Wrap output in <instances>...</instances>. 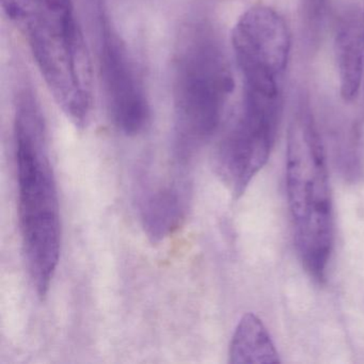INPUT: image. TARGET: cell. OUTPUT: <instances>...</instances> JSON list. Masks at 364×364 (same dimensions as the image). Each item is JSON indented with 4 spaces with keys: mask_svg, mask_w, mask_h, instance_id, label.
Wrapping results in <instances>:
<instances>
[{
    "mask_svg": "<svg viewBox=\"0 0 364 364\" xmlns=\"http://www.w3.org/2000/svg\"><path fill=\"white\" fill-rule=\"evenodd\" d=\"M97 28L100 74L112 122L125 136L140 135L150 127V103L105 0H97Z\"/></svg>",
    "mask_w": 364,
    "mask_h": 364,
    "instance_id": "6",
    "label": "cell"
},
{
    "mask_svg": "<svg viewBox=\"0 0 364 364\" xmlns=\"http://www.w3.org/2000/svg\"><path fill=\"white\" fill-rule=\"evenodd\" d=\"M282 93L244 89L237 116L217 149L215 170L234 198L244 195L269 159L282 116Z\"/></svg>",
    "mask_w": 364,
    "mask_h": 364,
    "instance_id": "5",
    "label": "cell"
},
{
    "mask_svg": "<svg viewBox=\"0 0 364 364\" xmlns=\"http://www.w3.org/2000/svg\"><path fill=\"white\" fill-rule=\"evenodd\" d=\"M231 363H279L278 351L269 332L257 315L247 313L232 336L229 350Z\"/></svg>",
    "mask_w": 364,
    "mask_h": 364,
    "instance_id": "10",
    "label": "cell"
},
{
    "mask_svg": "<svg viewBox=\"0 0 364 364\" xmlns=\"http://www.w3.org/2000/svg\"><path fill=\"white\" fill-rule=\"evenodd\" d=\"M28 43L57 105L84 129L93 107L92 71L71 0H1Z\"/></svg>",
    "mask_w": 364,
    "mask_h": 364,
    "instance_id": "2",
    "label": "cell"
},
{
    "mask_svg": "<svg viewBox=\"0 0 364 364\" xmlns=\"http://www.w3.org/2000/svg\"><path fill=\"white\" fill-rule=\"evenodd\" d=\"M234 82L225 50L210 23L183 27L173 58L174 153L187 164L220 127Z\"/></svg>",
    "mask_w": 364,
    "mask_h": 364,
    "instance_id": "3",
    "label": "cell"
},
{
    "mask_svg": "<svg viewBox=\"0 0 364 364\" xmlns=\"http://www.w3.org/2000/svg\"><path fill=\"white\" fill-rule=\"evenodd\" d=\"M287 193L302 265L323 282L333 248V206L325 148L306 103L296 108L287 133Z\"/></svg>",
    "mask_w": 364,
    "mask_h": 364,
    "instance_id": "4",
    "label": "cell"
},
{
    "mask_svg": "<svg viewBox=\"0 0 364 364\" xmlns=\"http://www.w3.org/2000/svg\"><path fill=\"white\" fill-rule=\"evenodd\" d=\"M291 44L287 22L272 7L255 6L242 14L232 31V46L244 89L282 93Z\"/></svg>",
    "mask_w": 364,
    "mask_h": 364,
    "instance_id": "7",
    "label": "cell"
},
{
    "mask_svg": "<svg viewBox=\"0 0 364 364\" xmlns=\"http://www.w3.org/2000/svg\"><path fill=\"white\" fill-rule=\"evenodd\" d=\"M329 0H301L300 18L304 36L310 43L318 41L327 20Z\"/></svg>",
    "mask_w": 364,
    "mask_h": 364,
    "instance_id": "11",
    "label": "cell"
},
{
    "mask_svg": "<svg viewBox=\"0 0 364 364\" xmlns=\"http://www.w3.org/2000/svg\"><path fill=\"white\" fill-rule=\"evenodd\" d=\"M363 29H364V12H363Z\"/></svg>",
    "mask_w": 364,
    "mask_h": 364,
    "instance_id": "12",
    "label": "cell"
},
{
    "mask_svg": "<svg viewBox=\"0 0 364 364\" xmlns=\"http://www.w3.org/2000/svg\"><path fill=\"white\" fill-rule=\"evenodd\" d=\"M334 58L338 70L341 97L353 102L359 95L363 77V21L353 10L338 18L334 36Z\"/></svg>",
    "mask_w": 364,
    "mask_h": 364,
    "instance_id": "9",
    "label": "cell"
},
{
    "mask_svg": "<svg viewBox=\"0 0 364 364\" xmlns=\"http://www.w3.org/2000/svg\"><path fill=\"white\" fill-rule=\"evenodd\" d=\"M14 136L23 252L33 287L43 299L60 259V205L46 118L27 89L18 95Z\"/></svg>",
    "mask_w": 364,
    "mask_h": 364,
    "instance_id": "1",
    "label": "cell"
},
{
    "mask_svg": "<svg viewBox=\"0 0 364 364\" xmlns=\"http://www.w3.org/2000/svg\"><path fill=\"white\" fill-rule=\"evenodd\" d=\"M139 208L146 237L153 244H159L176 233L186 220L188 191L178 183L154 187L142 195Z\"/></svg>",
    "mask_w": 364,
    "mask_h": 364,
    "instance_id": "8",
    "label": "cell"
}]
</instances>
